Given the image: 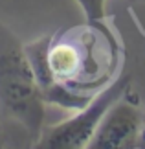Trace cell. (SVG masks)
<instances>
[{
	"label": "cell",
	"mask_w": 145,
	"mask_h": 149,
	"mask_svg": "<svg viewBox=\"0 0 145 149\" xmlns=\"http://www.w3.org/2000/svg\"><path fill=\"white\" fill-rule=\"evenodd\" d=\"M130 76L127 72H121L118 79H114L107 88H103L99 94H96L88 105L75 111L66 120L44 127L39 140L33 147L39 149H85L88 147L92 136L99 127L103 116L114 105L118 98L129 88Z\"/></svg>",
	"instance_id": "3"
},
{
	"label": "cell",
	"mask_w": 145,
	"mask_h": 149,
	"mask_svg": "<svg viewBox=\"0 0 145 149\" xmlns=\"http://www.w3.org/2000/svg\"><path fill=\"white\" fill-rule=\"evenodd\" d=\"M20 125L30 142L44 129L46 101L19 37L0 20V118Z\"/></svg>",
	"instance_id": "2"
},
{
	"label": "cell",
	"mask_w": 145,
	"mask_h": 149,
	"mask_svg": "<svg viewBox=\"0 0 145 149\" xmlns=\"http://www.w3.org/2000/svg\"><path fill=\"white\" fill-rule=\"evenodd\" d=\"M83 9L86 20H101L108 19L107 15V0H75Z\"/></svg>",
	"instance_id": "5"
},
{
	"label": "cell",
	"mask_w": 145,
	"mask_h": 149,
	"mask_svg": "<svg viewBox=\"0 0 145 149\" xmlns=\"http://www.w3.org/2000/svg\"><path fill=\"white\" fill-rule=\"evenodd\" d=\"M138 147L145 149V111H143V123H142V133H140V140H138Z\"/></svg>",
	"instance_id": "6"
},
{
	"label": "cell",
	"mask_w": 145,
	"mask_h": 149,
	"mask_svg": "<svg viewBox=\"0 0 145 149\" xmlns=\"http://www.w3.org/2000/svg\"><path fill=\"white\" fill-rule=\"evenodd\" d=\"M143 123V109L132 85L107 111L92 136L88 149H134L138 147Z\"/></svg>",
	"instance_id": "4"
},
{
	"label": "cell",
	"mask_w": 145,
	"mask_h": 149,
	"mask_svg": "<svg viewBox=\"0 0 145 149\" xmlns=\"http://www.w3.org/2000/svg\"><path fill=\"white\" fill-rule=\"evenodd\" d=\"M42 98L75 112L123 70V42L108 19L42 35L24 44Z\"/></svg>",
	"instance_id": "1"
}]
</instances>
